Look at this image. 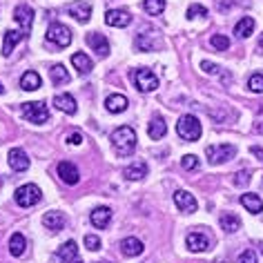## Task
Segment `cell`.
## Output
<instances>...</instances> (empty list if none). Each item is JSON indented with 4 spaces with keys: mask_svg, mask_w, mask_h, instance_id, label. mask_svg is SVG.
I'll list each match as a JSON object with an SVG mask.
<instances>
[{
    "mask_svg": "<svg viewBox=\"0 0 263 263\" xmlns=\"http://www.w3.org/2000/svg\"><path fill=\"white\" fill-rule=\"evenodd\" d=\"M256 129H259V132H263V125H259V127H256Z\"/></svg>",
    "mask_w": 263,
    "mask_h": 263,
    "instance_id": "cell-46",
    "label": "cell"
},
{
    "mask_svg": "<svg viewBox=\"0 0 263 263\" xmlns=\"http://www.w3.org/2000/svg\"><path fill=\"white\" fill-rule=\"evenodd\" d=\"M261 252H263V246H261Z\"/></svg>",
    "mask_w": 263,
    "mask_h": 263,
    "instance_id": "cell-47",
    "label": "cell"
},
{
    "mask_svg": "<svg viewBox=\"0 0 263 263\" xmlns=\"http://www.w3.org/2000/svg\"><path fill=\"white\" fill-rule=\"evenodd\" d=\"M248 183H250V172L248 170H241V172L234 174V185L236 187H243V185H248Z\"/></svg>",
    "mask_w": 263,
    "mask_h": 263,
    "instance_id": "cell-39",
    "label": "cell"
},
{
    "mask_svg": "<svg viewBox=\"0 0 263 263\" xmlns=\"http://www.w3.org/2000/svg\"><path fill=\"white\" fill-rule=\"evenodd\" d=\"M89 221H91V226L94 228L105 230L109 226V221H111V210L109 208H96L94 212L89 214Z\"/></svg>",
    "mask_w": 263,
    "mask_h": 263,
    "instance_id": "cell-19",
    "label": "cell"
},
{
    "mask_svg": "<svg viewBox=\"0 0 263 263\" xmlns=\"http://www.w3.org/2000/svg\"><path fill=\"white\" fill-rule=\"evenodd\" d=\"M147 134H149V139H152V141H159V139H163V136L167 134V125H165V121H163L161 116H156L154 121L149 123Z\"/></svg>",
    "mask_w": 263,
    "mask_h": 263,
    "instance_id": "cell-26",
    "label": "cell"
},
{
    "mask_svg": "<svg viewBox=\"0 0 263 263\" xmlns=\"http://www.w3.org/2000/svg\"><path fill=\"white\" fill-rule=\"evenodd\" d=\"M43 226L47 228V230H51V232H61V230L65 228V214L63 212H47L43 216Z\"/></svg>",
    "mask_w": 263,
    "mask_h": 263,
    "instance_id": "cell-21",
    "label": "cell"
},
{
    "mask_svg": "<svg viewBox=\"0 0 263 263\" xmlns=\"http://www.w3.org/2000/svg\"><path fill=\"white\" fill-rule=\"evenodd\" d=\"M181 165H183V170H187V172H194V170H199V159H196L194 154H185L181 159Z\"/></svg>",
    "mask_w": 263,
    "mask_h": 263,
    "instance_id": "cell-36",
    "label": "cell"
},
{
    "mask_svg": "<svg viewBox=\"0 0 263 263\" xmlns=\"http://www.w3.org/2000/svg\"><path fill=\"white\" fill-rule=\"evenodd\" d=\"M25 38V34L21 29H7L5 31V41H3V56H11V51L18 43Z\"/></svg>",
    "mask_w": 263,
    "mask_h": 263,
    "instance_id": "cell-16",
    "label": "cell"
},
{
    "mask_svg": "<svg viewBox=\"0 0 263 263\" xmlns=\"http://www.w3.org/2000/svg\"><path fill=\"white\" fill-rule=\"evenodd\" d=\"M3 91H5V87H3V83H0V94H3Z\"/></svg>",
    "mask_w": 263,
    "mask_h": 263,
    "instance_id": "cell-45",
    "label": "cell"
},
{
    "mask_svg": "<svg viewBox=\"0 0 263 263\" xmlns=\"http://www.w3.org/2000/svg\"><path fill=\"white\" fill-rule=\"evenodd\" d=\"M254 31V18H250V16H243L239 23L234 25V34H236V38H248L250 34Z\"/></svg>",
    "mask_w": 263,
    "mask_h": 263,
    "instance_id": "cell-27",
    "label": "cell"
},
{
    "mask_svg": "<svg viewBox=\"0 0 263 263\" xmlns=\"http://www.w3.org/2000/svg\"><path fill=\"white\" fill-rule=\"evenodd\" d=\"M241 205L248 210L250 214H261L263 212V201L259 194H241Z\"/></svg>",
    "mask_w": 263,
    "mask_h": 263,
    "instance_id": "cell-22",
    "label": "cell"
},
{
    "mask_svg": "<svg viewBox=\"0 0 263 263\" xmlns=\"http://www.w3.org/2000/svg\"><path fill=\"white\" fill-rule=\"evenodd\" d=\"M136 47H139L141 51H154V47H156V43L149 38L147 34H143V36H139L136 38Z\"/></svg>",
    "mask_w": 263,
    "mask_h": 263,
    "instance_id": "cell-35",
    "label": "cell"
},
{
    "mask_svg": "<svg viewBox=\"0 0 263 263\" xmlns=\"http://www.w3.org/2000/svg\"><path fill=\"white\" fill-rule=\"evenodd\" d=\"M205 156L212 165H223V163L232 161L236 156V147L228 145V143H221V145H208L205 147Z\"/></svg>",
    "mask_w": 263,
    "mask_h": 263,
    "instance_id": "cell-4",
    "label": "cell"
},
{
    "mask_svg": "<svg viewBox=\"0 0 263 263\" xmlns=\"http://www.w3.org/2000/svg\"><path fill=\"white\" fill-rule=\"evenodd\" d=\"M221 228L226 230L228 234H234V232H239L241 230V219L234 212H228V214L221 216Z\"/></svg>",
    "mask_w": 263,
    "mask_h": 263,
    "instance_id": "cell-29",
    "label": "cell"
},
{
    "mask_svg": "<svg viewBox=\"0 0 263 263\" xmlns=\"http://www.w3.org/2000/svg\"><path fill=\"white\" fill-rule=\"evenodd\" d=\"M121 252L125 256H139L143 252V243L136 236H127V239L121 241Z\"/></svg>",
    "mask_w": 263,
    "mask_h": 263,
    "instance_id": "cell-24",
    "label": "cell"
},
{
    "mask_svg": "<svg viewBox=\"0 0 263 263\" xmlns=\"http://www.w3.org/2000/svg\"><path fill=\"white\" fill-rule=\"evenodd\" d=\"M105 23H107L109 27H127L132 23V16H129V11H125V9H109L107 14H105Z\"/></svg>",
    "mask_w": 263,
    "mask_h": 263,
    "instance_id": "cell-13",
    "label": "cell"
},
{
    "mask_svg": "<svg viewBox=\"0 0 263 263\" xmlns=\"http://www.w3.org/2000/svg\"><path fill=\"white\" fill-rule=\"evenodd\" d=\"M65 141H67L69 145H81V143H83V134H81V132H71Z\"/></svg>",
    "mask_w": 263,
    "mask_h": 263,
    "instance_id": "cell-42",
    "label": "cell"
},
{
    "mask_svg": "<svg viewBox=\"0 0 263 263\" xmlns=\"http://www.w3.org/2000/svg\"><path fill=\"white\" fill-rule=\"evenodd\" d=\"M111 145H114L116 154H121V156L134 154V149H136V132H134V127H129V125H121V127H116L114 132H111Z\"/></svg>",
    "mask_w": 263,
    "mask_h": 263,
    "instance_id": "cell-1",
    "label": "cell"
},
{
    "mask_svg": "<svg viewBox=\"0 0 263 263\" xmlns=\"http://www.w3.org/2000/svg\"><path fill=\"white\" fill-rule=\"evenodd\" d=\"M230 5H232V0H219V9H221V11H226Z\"/></svg>",
    "mask_w": 263,
    "mask_h": 263,
    "instance_id": "cell-43",
    "label": "cell"
},
{
    "mask_svg": "<svg viewBox=\"0 0 263 263\" xmlns=\"http://www.w3.org/2000/svg\"><path fill=\"white\" fill-rule=\"evenodd\" d=\"M201 69L205 71V74H212V76H216V74H221V67L216 63H210V61H203L201 63Z\"/></svg>",
    "mask_w": 263,
    "mask_h": 263,
    "instance_id": "cell-40",
    "label": "cell"
},
{
    "mask_svg": "<svg viewBox=\"0 0 263 263\" xmlns=\"http://www.w3.org/2000/svg\"><path fill=\"white\" fill-rule=\"evenodd\" d=\"M14 199L21 208H31V205H36V203H41L43 192L38 185H34V183H27V185H21L16 190Z\"/></svg>",
    "mask_w": 263,
    "mask_h": 263,
    "instance_id": "cell-5",
    "label": "cell"
},
{
    "mask_svg": "<svg viewBox=\"0 0 263 263\" xmlns=\"http://www.w3.org/2000/svg\"><path fill=\"white\" fill-rule=\"evenodd\" d=\"M21 87L25 91L41 89V76H38V71H25V74L21 76Z\"/></svg>",
    "mask_w": 263,
    "mask_h": 263,
    "instance_id": "cell-28",
    "label": "cell"
},
{
    "mask_svg": "<svg viewBox=\"0 0 263 263\" xmlns=\"http://www.w3.org/2000/svg\"><path fill=\"white\" fill-rule=\"evenodd\" d=\"M47 41L54 43L56 47H67V45L71 43V29L67 27V25H61V23L49 25V29H47Z\"/></svg>",
    "mask_w": 263,
    "mask_h": 263,
    "instance_id": "cell-7",
    "label": "cell"
},
{
    "mask_svg": "<svg viewBox=\"0 0 263 263\" xmlns=\"http://www.w3.org/2000/svg\"><path fill=\"white\" fill-rule=\"evenodd\" d=\"M210 45L216 49V51H228L230 49V38L223 36V34H214L210 38Z\"/></svg>",
    "mask_w": 263,
    "mask_h": 263,
    "instance_id": "cell-33",
    "label": "cell"
},
{
    "mask_svg": "<svg viewBox=\"0 0 263 263\" xmlns=\"http://www.w3.org/2000/svg\"><path fill=\"white\" fill-rule=\"evenodd\" d=\"M132 81H134L136 89L143 91V94H149V91H154L159 87V78H156L154 71L147 69V67H139V69L132 71Z\"/></svg>",
    "mask_w": 263,
    "mask_h": 263,
    "instance_id": "cell-3",
    "label": "cell"
},
{
    "mask_svg": "<svg viewBox=\"0 0 263 263\" xmlns=\"http://www.w3.org/2000/svg\"><path fill=\"white\" fill-rule=\"evenodd\" d=\"M23 116L27 118L29 123L43 125L49 121V109L43 101H34V103H23Z\"/></svg>",
    "mask_w": 263,
    "mask_h": 263,
    "instance_id": "cell-6",
    "label": "cell"
},
{
    "mask_svg": "<svg viewBox=\"0 0 263 263\" xmlns=\"http://www.w3.org/2000/svg\"><path fill=\"white\" fill-rule=\"evenodd\" d=\"M261 183H263V179H261Z\"/></svg>",
    "mask_w": 263,
    "mask_h": 263,
    "instance_id": "cell-49",
    "label": "cell"
},
{
    "mask_svg": "<svg viewBox=\"0 0 263 263\" xmlns=\"http://www.w3.org/2000/svg\"><path fill=\"white\" fill-rule=\"evenodd\" d=\"M85 248L91 250V252H96V250H101V239H98L96 234H87L85 236Z\"/></svg>",
    "mask_w": 263,
    "mask_h": 263,
    "instance_id": "cell-38",
    "label": "cell"
},
{
    "mask_svg": "<svg viewBox=\"0 0 263 263\" xmlns=\"http://www.w3.org/2000/svg\"><path fill=\"white\" fill-rule=\"evenodd\" d=\"M123 176L127 181H141L143 176H147V163L145 161H136L132 163V165H127L123 170Z\"/></svg>",
    "mask_w": 263,
    "mask_h": 263,
    "instance_id": "cell-18",
    "label": "cell"
},
{
    "mask_svg": "<svg viewBox=\"0 0 263 263\" xmlns=\"http://www.w3.org/2000/svg\"><path fill=\"white\" fill-rule=\"evenodd\" d=\"M25 248H27V239H25L21 232L11 234V239H9V252H11V256H23Z\"/></svg>",
    "mask_w": 263,
    "mask_h": 263,
    "instance_id": "cell-30",
    "label": "cell"
},
{
    "mask_svg": "<svg viewBox=\"0 0 263 263\" xmlns=\"http://www.w3.org/2000/svg\"><path fill=\"white\" fill-rule=\"evenodd\" d=\"M85 41H87V45H89V47L94 49L101 58L109 56V41H107V38H105L103 34H96V31H91V34L85 36Z\"/></svg>",
    "mask_w": 263,
    "mask_h": 263,
    "instance_id": "cell-10",
    "label": "cell"
},
{
    "mask_svg": "<svg viewBox=\"0 0 263 263\" xmlns=\"http://www.w3.org/2000/svg\"><path fill=\"white\" fill-rule=\"evenodd\" d=\"M205 16H208V9L203 5H190L187 18H205Z\"/></svg>",
    "mask_w": 263,
    "mask_h": 263,
    "instance_id": "cell-37",
    "label": "cell"
},
{
    "mask_svg": "<svg viewBox=\"0 0 263 263\" xmlns=\"http://www.w3.org/2000/svg\"><path fill=\"white\" fill-rule=\"evenodd\" d=\"M96 263H103V261H96Z\"/></svg>",
    "mask_w": 263,
    "mask_h": 263,
    "instance_id": "cell-48",
    "label": "cell"
},
{
    "mask_svg": "<svg viewBox=\"0 0 263 263\" xmlns=\"http://www.w3.org/2000/svg\"><path fill=\"white\" fill-rule=\"evenodd\" d=\"M248 89H250V91H254V94H263V74H261V71H256V74L250 76Z\"/></svg>",
    "mask_w": 263,
    "mask_h": 263,
    "instance_id": "cell-34",
    "label": "cell"
},
{
    "mask_svg": "<svg viewBox=\"0 0 263 263\" xmlns=\"http://www.w3.org/2000/svg\"><path fill=\"white\" fill-rule=\"evenodd\" d=\"M71 65L78 69V74H89V71L94 69V63H91V58L87 54H83V51H78V54L71 56Z\"/></svg>",
    "mask_w": 263,
    "mask_h": 263,
    "instance_id": "cell-25",
    "label": "cell"
},
{
    "mask_svg": "<svg viewBox=\"0 0 263 263\" xmlns=\"http://www.w3.org/2000/svg\"><path fill=\"white\" fill-rule=\"evenodd\" d=\"M143 9H145L149 16H161L163 11H165V0H145Z\"/></svg>",
    "mask_w": 263,
    "mask_h": 263,
    "instance_id": "cell-31",
    "label": "cell"
},
{
    "mask_svg": "<svg viewBox=\"0 0 263 263\" xmlns=\"http://www.w3.org/2000/svg\"><path fill=\"white\" fill-rule=\"evenodd\" d=\"M58 176H61V181L67 183V185H76V183L81 181V172H78V167L74 165V163H69V161L58 163Z\"/></svg>",
    "mask_w": 263,
    "mask_h": 263,
    "instance_id": "cell-9",
    "label": "cell"
},
{
    "mask_svg": "<svg viewBox=\"0 0 263 263\" xmlns=\"http://www.w3.org/2000/svg\"><path fill=\"white\" fill-rule=\"evenodd\" d=\"M51 83L54 85L69 83V74H67V69H65V65H54V67H51Z\"/></svg>",
    "mask_w": 263,
    "mask_h": 263,
    "instance_id": "cell-32",
    "label": "cell"
},
{
    "mask_svg": "<svg viewBox=\"0 0 263 263\" xmlns=\"http://www.w3.org/2000/svg\"><path fill=\"white\" fill-rule=\"evenodd\" d=\"M58 259L63 263H83L81 261V254H78V246L76 241H67L58 248Z\"/></svg>",
    "mask_w": 263,
    "mask_h": 263,
    "instance_id": "cell-14",
    "label": "cell"
},
{
    "mask_svg": "<svg viewBox=\"0 0 263 263\" xmlns=\"http://www.w3.org/2000/svg\"><path fill=\"white\" fill-rule=\"evenodd\" d=\"M127 96L123 94H109L107 98H105V107H107V111H111V114H121V111L127 109Z\"/></svg>",
    "mask_w": 263,
    "mask_h": 263,
    "instance_id": "cell-17",
    "label": "cell"
},
{
    "mask_svg": "<svg viewBox=\"0 0 263 263\" xmlns=\"http://www.w3.org/2000/svg\"><path fill=\"white\" fill-rule=\"evenodd\" d=\"M236 263H259V261H256V254L252 252V250H243Z\"/></svg>",
    "mask_w": 263,
    "mask_h": 263,
    "instance_id": "cell-41",
    "label": "cell"
},
{
    "mask_svg": "<svg viewBox=\"0 0 263 263\" xmlns=\"http://www.w3.org/2000/svg\"><path fill=\"white\" fill-rule=\"evenodd\" d=\"M176 134L181 136L183 141H199L203 134V127L199 123V118L192 114H183L176 123Z\"/></svg>",
    "mask_w": 263,
    "mask_h": 263,
    "instance_id": "cell-2",
    "label": "cell"
},
{
    "mask_svg": "<svg viewBox=\"0 0 263 263\" xmlns=\"http://www.w3.org/2000/svg\"><path fill=\"white\" fill-rule=\"evenodd\" d=\"M14 18H16V23L21 25V31L27 36L31 31V23H34V9L27 7V5H18L14 9Z\"/></svg>",
    "mask_w": 263,
    "mask_h": 263,
    "instance_id": "cell-8",
    "label": "cell"
},
{
    "mask_svg": "<svg viewBox=\"0 0 263 263\" xmlns=\"http://www.w3.org/2000/svg\"><path fill=\"white\" fill-rule=\"evenodd\" d=\"M54 105H56V109H61L65 111V114H76V98L71 96V94H58L54 98Z\"/></svg>",
    "mask_w": 263,
    "mask_h": 263,
    "instance_id": "cell-23",
    "label": "cell"
},
{
    "mask_svg": "<svg viewBox=\"0 0 263 263\" xmlns=\"http://www.w3.org/2000/svg\"><path fill=\"white\" fill-rule=\"evenodd\" d=\"M29 156H27V152L25 149H21V147H14L9 152V167L14 170V172H25V170H29Z\"/></svg>",
    "mask_w": 263,
    "mask_h": 263,
    "instance_id": "cell-11",
    "label": "cell"
},
{
    "mask_svg": "<svg viewBox=\"0 0 263 263\" xmlns=\"http://www.w3.org/2000/svg\"><path fill=\"white\" fill-rule=\"evenodd\" d=\"M67 14L71 18H76L78 23H89L91 7H89V5H85V3H71L69 7H67Z\"/></svg>",
    "mask_w": 263,
    "mask_h": 263,
    "instance_id": "cell-20",
    "label": "cell"
},
{
    "mask_svg": "<svg viewBox=\"0 0 263 263\" xmlns=\"http://www.w3.org/2000/svg\"><path fill=\"white\" fill-rule=\"evenodd\" d=\"M256 51H261V54H263V36L259 38V43H256Z\"/></svg>",
    "mask_w": 263,
    "mask_h": 263,
    "instance_id": "cell-44",
    "label": "cell"
},
{
    "mask_svg": "<svg viewBox=\"0 0 263 263\" xmlns=\"http://www.w3.org/2000/svg\"><path fill=\"white\" fill-rule=\"evenodd\" d=\"M185 243H187L190 252H205V250L210 248V239L203 232H190Z\"/></svg>",
    "mask_w": 263,
    "mask_h": 263,
    "instance_id": "cell-15",
    "label": "cell"
},
{
    "mask_svg": "<svg viewBox=\"0 0 263 263\" xmlns=\"http://www.w3.org/2000/svg\"><path fill=\"white\" fill-rule=\"evenodd\" d=\"M174 203H176V208H179L181 212H196V208H199L196 199L190 192H185V190H176L174 192Z\"/></svg>",
    "mask_w": 263,
    "mask_h": 263,
    "instance_id": "cell-12",
    "label": "cell"
}]
</instances>
